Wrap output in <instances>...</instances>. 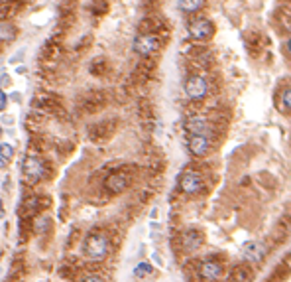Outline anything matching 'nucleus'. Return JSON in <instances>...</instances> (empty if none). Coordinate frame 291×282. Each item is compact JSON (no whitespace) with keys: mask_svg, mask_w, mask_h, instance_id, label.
Returning <instances> with one entry per match:
<instances>
[{"mask_svg":"<svg viewBox=\"0 0 291 282\" xmlns=\"http://www.w3.org/2000/svg\"><path fill=\"white\" fill-rule=\"evenodd\" d=\"M83 254L93 260V262H98L102 260L106 254H108V237L102 235V233H93L85 239V245H83Z\"/></svg>","mask_w":291,"mask_h":282,"instance_id":"f257e3e1","label":"nucleus"},{"mask_svg":"<svg viewBox=\"0 0 291 282\" xmlns=\"http://www.w3.org/2000/svg\"><path fill=\"white\" fill-rule=\"evenodd\" d=\"M46 174V166L38 156H28L22 162V178L28 184H38Z\"/></svg>","mask_w":291,"mask_h":282,"instance_id":"f03ea898","label":"nucleus"},{"mask_svg":"<svg viewBox=\"0 0 291 282\" xmlns=\"http://www.w3.org/2000/svg\"><path fill=\"white\" fill-rule=\"evenodd\" d=\"M132 48H134V52H136L138 56L148 57V56H152L154 52H158L160 40H158L154 34H138V36L134 38V42H132Z\"/></svg>","mask_w":291,"mask_h":282,"instance_id":"7ed1b4c3","label":"nucleus"},{"mask_svg":"<svg viewBox=\"0 0 291 282\" xmlns=\"http://www.w3.org/2000/svg\"><path fill=\"white\" fill-rule=\"evenodd\" d=\"M183 89H185V95L191 101H201V99L207 97L209 85H207V81L201 75H189L185 79V83H183Z\"/></svg>","mask_w":291,"mask_h":282,"instance_id":"20e7f679","label":"nucleus"},{"mask_svg":"<svg viewBox=\"0 0 291 282\" xmlns=\"http://www.w3.org/2000/svg\"><path fill=\"white\" fill-rule=\"evenodd\" d=\"M187 32H189V36H191L193 40H207V38L213 36L215 26H213V22L207 20V18H197V20H193V22L189 24Z\"/></svg>","mask_w":291,"mask_h":282,"instance_id":"39448f33","label":"nucleus"},{"mask_svg":"<svg viewBox=\"0 0 291 282\" xmlns=\"http://www.w3.org/2000/svg\"><path fill=\"white\" fill-rule=\"evenodd\" d=\"M187 146L193 156H205L211 148V138H209V134H191Z\"/></svg>","mask_w":291,"mask_h":282,"instance_id":"423d86ee","label":"nucleus"},{"mask_svg":"<svg viewBox=\"0 0 291 282\" xmlns=\"http://www.w3.org/2000/svg\"><path fill=\"white\" fill-rule=\"evenodd\" d=\"M179 186H181V190L185 194H197L201 190L203 182H201V176L195 170H185L183 176L179 178Z\"/></svg>","mask_w":291,"mask_h":282,"instance_id":"0eeeda50","label":"nucleus"},{"mask_svg":"<svg viewBox=\"0 0 291 282\" xmlns=\"http://www.w3.org/2000/svg\"><path fill=\"white\" fill-rule=\"evenodd\" d=\"M264 245L258 243V241H248L244 243L242 247V253H244V258H248L250 262H260L264 258Z\"/></svg>","mask_w":291,"mask_h":282,"instance_id":"6e6552de","label":"nucleus"},{"mask_svg":"<svg viewBox=\"0 0 291 282\" xmlns=\"http://www.w3.org/2000/svg\"><path fill=\"white\" fill-rule=\"evenodd\" d=\"M199 274L205 278V280H218L220 278V274H222V266L218 264V262H215V260H205L203 264H201V268H199Z\"/></svg>","mask_w":291,"mask_h":282,"instance_id":"1a4fd4ad","label":"nucleus"},{"mask_svg":"<svg viewBox=\"0 0 291 282\" xmlns=\"http://www.w3.org/2000/svg\"><path fill=\"white\" fill-rule=\"evenodd\" d=\"M104 188H106L108 192H114V194L124 192V190L128 188V178H126L124 174H110V176L104 180Z\"/></svg>","mask_w":291,"mask_h":282,"instance_id":"9d476101","label":"nucleus"},{"mask_svg":"<svg viewBox=\"0 0 291 282\" xmlns=\"http://www.w3.org/2000/svg\"><path fill=\"white\" fill-rule=\"evenodd\" d=\"M185 128L191 134H207L209 132V122L203 116H191L185 120Z\"/></svg>","mask_w":291,"mask_h":282,"instance_id":"9b49d317","label":"nucleus"},{"mask_svg":"<svg viewBox=\"0 0 291 282\" xmlns=\"http://www.w3.org/2000/svg\"><path fill=\"white\" fill-rule=\"evenodd\" d=\"M179 10L187 12V14H193L197 10H201L205 6V0H179Z\"/></svg>","mask_w":291,"mask_h":282,"instance_id":"f8f14e48","label":"nucleus"},{"mask_svg":"<svg viewBox=\"0 0 291 282\" xmlns=\"http://www.w3.org/2000/svg\"><path fill=\"white\" fill-rule=\"evenodd\" d=\"M199 245H201V237H199L195 231H189V233L183 237V247H185L187 251H195Z\"/></svg>","mask_w":291,"mask_h":282,"instance_id":"ddd939ff","label":"nucleus"},{"mask_svg":"<svg viewBox=\"0 0 291 282\" xmlns=\"http://www.w3.org/2000/svg\"><path fill=\"white\" fill-rule=\"evenodd\" d=\"M152 270H154V266H152L150 262L142 260V262H138V264L134 266V276H136V278H146V276L152 274Z\"/></svg>","mask_w":291,"mask_h":282,"instance_id":"4468645a","label":"nucleus"},{"mask_svg":"<svg viewBox=\"0 0 291 282\" xmlns=\"http://www.w3.org/2000/svg\"><path fill=\"white\" fill-rule=\"evenodd\" d=\"M0 156H2V166H4L6 162L12 160V156H14V146L8 144V142H2V144H0Z\"/></svg>","mask_w":291,"mask_h":282,"instance_id":"2eb2a0df","label":"nucleus"},{"mask_svg":"<svg viewBox=\"0 0 291 282\" xmlns=\"http://www.w3.org/2000/svg\"><path fill=\"white\" fill-rule=\"evenodd\" d=\"M12 38H14V28L12 26H6V22H2V42L12 40Z\"/></svg>","mask_w":291,"mask_h":282,"instance_id":"dca6fc26","label":"nucleus"},{"mask_svg":"<svg viewBox=\"0 0 291 282\" xmlns=\"http://www.w3.org/2000/svg\"><path fill=\"white\" fill-rule=\"evenodd\" d=\"M281 103H283V107H285L287 111H291V87L281 93Z\"/></svg>","mask_w":291,"mask_h":282,"instance_id":"f3484780","label":"nucleus"},{"mask_svg":"<svg viewBox=\"0 0 291 282\" xmlns=\"http://www.w3.org/2000/svg\"><path fill=\"white\" fill-rule=\"evenodd\" d=\"M6 103H8V99H6V93L2 91V93H0V109H2V111H6Z\"/></svg>","mask_w":291,"mask_h":282,"instance_id":"a211bd4d","label":"nucleus"},{"mask_svg":"<svg viewBox=\"0 0 291 282\" xmlns=\"http://www.w3.org/2000/svg\"><path fill=\"white\" fill-rule=\"evenodd\" d=\"M83 282H104L100 276H97V274H91V276H87V278H83Z\"/></svg>","mask_w":291,"mask_h":282,"instance_id":"6ab92c4d","label":"nucleus"},{"mask_svg":"<svg viewBox=\"0 0 291 282\" xmlns=\"http://www.w3.org/2000/svg\"><path fill=\"white\" fill-rule=\"evenodd\" d=\"M6 83H10V77L6 75V71H2V87H6Z\"/></svg>","mask_w":291,"mask_h":282,"instance_id":"aec40b11","label":"nucleus"},{"mask_svg":"<svg viewBox=\"0 0 291 282\" xmlns=\"http://www.w3.org/2000/svg\"><path fill=\"white\" fill-rule=\"evenodd\" d=\"M285 46H287V52H289V54H291V38H289V40H287V44H285Z\"/></svg>","mask_w":291,"mask_h":282,"instance_id":"412c9836","label":"nucleus"},{"mask_svg":"<svg viewBox=\"0 0 291 282\" xmlns=\"http://www.w3.org/2000/svg\"><path fill=\"white\" fill-rule=\"evenodd\" d=\"M287 266H291V256H289V258H287Z\"/></svg>","mask_w":291,"mask_h":282,"instance_id":"4be33fe9","label":"nucleus"}]
</instances>
